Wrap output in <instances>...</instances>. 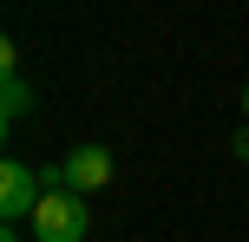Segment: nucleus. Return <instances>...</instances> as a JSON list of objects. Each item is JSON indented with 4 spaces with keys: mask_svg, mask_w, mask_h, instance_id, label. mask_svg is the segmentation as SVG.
Returning <instances> with one entry per match:
<instances>
[{
    "mask_svg": "<svg viewBox=\"0 0 249 242\" xmlns=\"http://www.w3.org/2000/svg\"><path fill=\"white\" fill-rule=\"evenodd\" d=\"M26 229H33V242H86V229H92V210H86V196L79 190H46L39 196V210L26 216Z\"/></svg>",
    "mask_w": 249,
    "mask_h": 242,
    "instance_id": "nucleus-1",
    "label": "nucleus"
},
{
    "mask_svg": "<svg viewBox=\"0 0 249 242\" xmlns=\"http://www.w3.org/2000/svg\"><path fill=\"white\" fill-rule=\"evenodd\" d=\"M39 196H46V177L33 164H20V157H7L0 164V223H26L39 210Z\"/></svg>",
    "mask_w": 249,
    "mask_h": 242,
    "instance_id": "nucleus-2",
    "label": "nucleus"
},
{
    "mask_svg": "<svg viewBox=\"0 0 249 242\" xmlns=\"http://www.w3.org/2000/svg\"><path fill=\"white\" fill-rule=\"evenodd\" d=\"M59 170H66V190L92 196V190H105V183H112V151H105V144H79Z\"/></svg>",
    "mask_w": 249,
    "mask_h": 242,
    "instance_id": "nucleus-3",
    "label": "nucleus"
},
{
    "mask_svg": "<svg viewBox=\"0 0 249 242\" xmlns=\"http://www.w3.org/2000/svg\"><path fill=\"white\" fill-rule=\"evenodd\" d=\"M26 112H33V92H26V79H20V72H0V118H7V131L20 125Z\"/></svg>",
    "mask_w": 249,
    "mask_h": 242,
    "instance_id": "nucleus-4",
    "label": "nucleus"
},
{
    "mask_svg": "<svg viewBox=\"0 0 249 242\" xmlns=\"http://www.w3.org/2000/svg\"><path fill=\"white\" fill-rule=\"evenodd\" d=\"M230 151H236V157H243V164H249V125L236 131V138H230Z\"/></svg>",
    "mask_w": 249,
    "mask_h": 242,
    "instance_id": "nucleus-5",
    "label": "nucleus"
},
{
    "mask_svg": "<svg viewBox=\"0 0 249 242\" xmlns=\"http://www.w3.org/2000/svg\"><path fill=\"white\" fill-rule=\"evenodd\" d=\"M0 242H20V229H13V223H7V236H0Z\"/></svg>",
    "mask_w": 249,
    "mask_h": 242,
    "instance_id": "nucleus-6",
    "label": "nucleus"
},
{
    "mask_svg": "<svg viewBox=\"0 0 249 242\" xmlns=\"http://www.w3.org/2000/svg\"><path fill=\"white\" fill-rule=\"evenodd\" d=\"M243 118H249V85H243Z\"/></svg>",
    "mask_w": 249,
    "mask_h": 242,
    "instance_id": "nucleus-7",
    "label": "nucleus"
}]
</instances>
